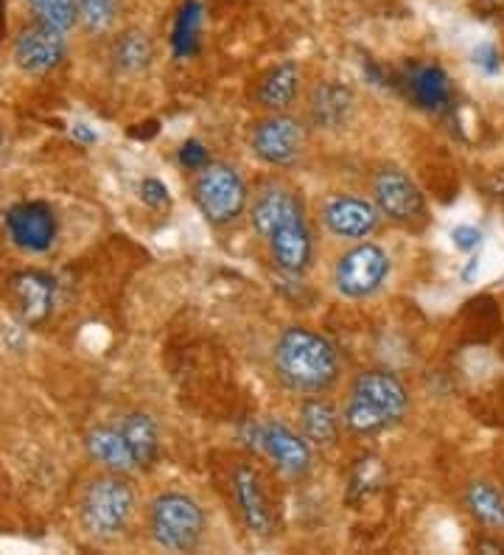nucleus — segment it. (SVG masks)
Listing matches in <instances>:
<instances>
[{
    "label": "nucleus",
    "instance_id": "obj_11",
    "mask_svg": "<svg viewBox=\"0 0 504 555\" xmlns=\"http://www.w3.org/2000/svg\"><path fill=\"white\" fill-rule=\"evenodd\" d=\"M253 228L258 236L267 242L283 228L306 222V210H302L300 194L283 183H267L253 199Z\"/></svg>",
    "mask_w": 504,
    "mask_h": 555
},
{
    "label": "nucleus",
    "instance_id": "obj_22",
    "mask_svg": "<svg viewBox=\"0 0 504 555\" xmlns=\"http://www.w3.org/2000/svg\"><path fill=\"white\" fill-rule=\"evenodd\" d=\"M118 429H121V435L127 438L138 468L155 466L157 454H160V433H157L155 421L148 418L146 413H129L124 415Z\"/></svg>",
    "mask_w": 504,
    "mask_h": 555
},
{
    "label": "nucleus",
    "instance_id": "obj_23",
    "mask_svg": "<svg viewBox=\"0 0 504 555\" xmlns=\"http://www.w3.org/2000/svg\"><path fill=\"white\" fill-rule=\"evenodd\" d=\"M155 60V46L141 28H127L113 42V62L121 74H141Z\"/></svg>",
    "mask_w": 504,
    "mask_h": 555
},
{
    "label": "nucleus",
    "instance_id": "obj_13",
    "mask_svg": "<svg viewBox=\"0 0 504 555\" xmlns=\"http://www.w3.org/2000/svg\"><path fill=\"white\" fill-rule=\"evenodd\" d=\"M376 203L364 197H350V194H336L323 205V222L334 236L350 238V242H364L370 233L378 228Z\"/></svg>",
    "mask_w": 504,
    "mask_h": 555
},
{
    "label": "nucleus",
    "instance_id": "obj_6",
    "mask_svg": "<svg viewBox=\"0 0 504 555\" xmlns=\"http://www.w3.org/2000/svg\"><path fill=\"white\" fill-rule=\"evenodd\" d=\"M253 438H256L258 452L267 454L275 463L281 475L289 480H306L311 472V443L295 429H289L281 421H261L253 424Z\"/></svg>",
    "mask_w": 504,
    "mask_h": 555
},
{
    "label": "nucleus",
    "instance_id": "obj_21",
    "mask_svg": "<svg viewBox=\"0 0 504 555\" xmlns=\"http://www.w3.org/2000/svg\"><path fill=\"white\" fill-rule=\"evenodd\" d=\"M406 90H410L412 102L417 107L429 109V113H440L451 104V81L440 65H417V68H412L410 79H406Z\"/></svg>",
    "mask_w": 504,
    "mask_h": 555
},
{
    "label": "nucleus",
    "instance_id": "obj_16",
    "mask_svg": "<svg viewBox=\"0 0 504 555\" xmlns=\"http://www.w3.org/2000/svg\"><path fill=\"white\" fill-rule=\"evenodd\" d=\"M357 109V95L348 85L323 81L309 95V121L316 129H343Z\"/></svg>",
    "mask_w": 504,
    "mask_h": 555
},
{
    "label": "nucleus",
    "instance_id": "obj_27",
    "mask_svg": "<svg viewBox=\"0 0 504 555\" xmlns=\"http://www.w3.org/2000/svg\"><path fill=\"white\" fill-rule=\"evenodd\" d=\"M121 12V0H76V23L88 35H104Z\"/></svg>",
    "mask_w": 504,
    "mask_h": 555
},
{
    "label": "nucleus",
    "instance_id": "obj_34",
    "mask_svg": "<svg viewBox=\"0 0 504 555\" xmlns=\"http://www.w3.org/2000/svg\"><path fill=\"white\" fill-rule=\"evenodd\" d=\"M3 23H7V7H3V0H0V35H3Z\"/></svg>",
    "mask_w": 504,
    "mask_h": 555
},
{
    "label": "nucleus",
    "instance_id": "obj_3",
    "mask_svg": "<svg viewBox=\"0 0 504 555\" xmlns=\"http://www.w3.org/2000/svg\"><path fill=\"white\" fill-rule=\"evenodd\" d=\"M148 533L166 553H194L205 535L199 502L180 491H166L148 505Z\"/></svg>",
    "mask_w": 504,
    "mask_h": 555
},
{
    "label": "nucleus",
    "instance_id": "obj_25",
    "mask_svg": "<svg viewBox=\"0 0 504 555\" xmlns=\"http://www.w3.org/2000/svg\"><path fill=\"white\" fill-rule=\"evenodd\" d=\"M465 505L470 516L493 530H504V496L488 482H474L465 491Z\"/></svg>",
    "mask_w": 504,
    "mask_h": 555
},
{
    "label": "nucleus",
    "instance_id": "obj_24",
    "mask_svg": "<svg viewBox=\"0 0 504 555\" xmlns=\"http://www.w3.org/2000/svg\"><path fill=\"white\" fill-rule=\"evenodd\" d=\"M202 23H205V9L199 0H185L177 12L175 28H171V48L180 60H189L199 51Z\"/></svg>",
    "mask_w": 504,
    "mask_h": 555
},
{
    "label": "nucleus",
    "instance_id": "obj_18",
    "mask_svg": "<svg viewBox=\"0 0 504 555\" xmlns=\"http://www.w3.org/2000/svg\"><path fill=\"white\" fill-rule=\"evenodd\" d=\"M85 449H88L90 461H95L99 466L107 468V472H118V475H132V472H138L132 449H129L127 438H124L118 427L99 424V427L88 429V435H85Z\"/></svg>",
    "mask_w": 504,
    "mask_h": 555
},
{
    "label": "nucleus",
    "instance_id": "obj_30",
    "mask_svg": "<svg viewBox=\"0 0 504 555\" xmlns=\"http://www.w3.org/2000/svg\"><path fill=\"white\" fill-rule=\"evenodd\" d=\"M208 163H210V155H208V150H205V143L185 141L180 146V166H185L189 171L205 169Z\"/></svg>",
    "mask_w": 504,
    "mask_h": 555
},
{
    "label": "nucleus",
    "instance_id": "obj_14",
    "mask_svg": "<svg viewBox=\"0 0 504 555\" xmlns=\"http://www.w3.org/2000/svg\"><path fill=\"white\" fill-rule=\"evenodd\" d=\"M350 396H357V399L382 410L392 424H398L406 415V406H410V393H406L403 382L398 379L396 373L382 371V367L357 373V379L350 385Z\"/></svg>",
    "mask_w": 504,
    "mask_h": 555
},
{
    "label": "nucleus",
    "instance_id": "obj_1",
    "mask_svg": "<svg viewBox=\"0 0 504 555\" xmlns=\"http://www.w3.org/2000/svg\"><path fill=\"white\" fill-rule=\"evenodd\" d=\"M277 379L297 393H325L339 379V353L334 343L306 325H289L272 351Z\"/></svg>",
    "mask_w": 504,
    "mask_h": 555
},
{
    "label": "nucleus",
    "instance_id": "obj_32",
    "mask_svg": "<svg viewBox=\"0 0 504 555\" xmlns=\"http://www.w3.org/2000/svg\"><path fill=\"white\" fill-rule=\"evenodd\" d=\"M451 242H454L457 250L470 253V250H477L479 244H482V233H479L477 228H470V224H460V228L451 231Z\"/></svg>",
    "mask_w": 504,
    "mask_h": 555
},
{
    "label": "nucleus",
    "instance_id": "obj_10",
    "mask_svg": "<svg viewBox=\"0 0 504 555\" xmlns=\"http://www.w3.org/2000/svg\"><path fill=\"white\" fill-rule=\"evenodd\" d=\"M65 31L48 26V23H28L21 28V35L14 37V62L26 74H51L65 62Z\"/></svg>",
    "mask_w": 504,
    "mask_h": 555
},
{
    "label": "nucleus",
    "instance_id": "obj_28",
    "mask_svg": "<svg viewBox=\"0 0 504 555\" xmlns=\"http://www.w3.org/2000/svg\"><path fill=\"white\" fill-rule=\"evenodd\" d=\"M34 12V21L48 23V26L70 31L76 26V0H26Z\"/></svg>",
    "mask_w": 504,
    "mask_h": 555
},
{
    "label": "nucleus",
    "instance_id": "obj_9",
    "mask_svg": "<svg viewBox=\"0 0 504 555\" xmlns=\"http://www.w3.org/2000/svg\"><path fill=\"white\" fill-rule=\"evenodd\" d=\"M373 203L378 214L398 224H415L424 219V194L401 169H382L373 177Z\"/></svg>",
    "mask_w": 504,
    "mask_h": 555
},
{
    "label": "nucleus",
    "instance_id": "obj_7",
    "mask_svg": "<svg viewBox=\"0 0 504 555\" xmlns=\"http://www.w3.org/2000/svg\"><path fill=\"white\" fill-rule=\"evenodd\" d=\"M7 236L9 242L23 253L42 256L54 247L60 236V222H56L54 208L40 199H26L7 210Z\"/></svg>",
    "mask_w": 504,
    "mask_h": 555
},
{
    "label": "nucleus",
    "instance_id": "obj_5",
    "mask_svg": "<svg viewBox=\"0 0 504 555\" xmlns=\"http://www.w3.org/2000/svg\"><path fill=\"white\" fill-rule=\"evenodd\" d=\"M390 278V256L378 244L359 242L339 256L334 267V284L339 295L350 300H362L376 295Z\"/></svg>",
    "mask_w": 504,
    "mask_h": 555
},
{
    "label": "nucleus",
    "instance_id": "obj_19",
    "mask_svg": "<svg viewBox=\"0 0 504 555\" xmlns=\"http://www.w3.org/2000/svg\"><path fill=\"white\" fill-rule=\"evenodd\" d=\"M297 90H300V70L292 62H281L258 81L256 99L269 113H286L295 104Z\"/></svg>",
    "mask_w": 504,
    "mask_h": 555
},
{
    "label": "nucleus",
    "instance_id": "obj_33",
    "mask_svg": "<svg viewBox=\"0 0 504 555\" xmlns=\"http://www.w3.org/2000/svg\"><path fill=\"white\" fill-rule=\"evenodd\" d=\"M70 135H74L76 141L88 143V146H90V143L99 141V135H95V132L88 127V124H74V129H70Z\"/></svg>",
    "mask_w": 504,
    "mask_h": 555
},
{
    "label": "nucleus",
    "instance_id": "obj_26",
    "mask_svg": "<svg viewBox=\"0 0 504 555\" xmlns=\"http://www.w3.org/2000/svg\"><path fill=\"white\" fill-rule=\"evenodd\" d=\"M343 424L350 429V433H357V435H378L384 433V429L396 427V424L382 413V410H376V406L367 404V401L357 399V396H348V401H345Z\"/></svg>",
    "mask_w": 504,
    "mask_h": 555
},
{
    "label": "nucleus",
    "instance_id": "obj_35",
    "mask_svg": "<svg viewBox=\"0 0 504 555\" xmlns=\"http://www.w3.org/2000/svg\"><path fill=\"white\" fill-rule=\"evenodd\" d=\"M0 143H3V132H0Z\"/></svg>",
    "mask_w": 504,
    "mask_h": 555
},
{
    "label": "nucleus",
    "instance_id": "obj_4",
    "mask_svg": "<svg viewBox=\"0 0 504 555\" xmlns=\"http://www.w3.org/2000/svg\"><path fill=\"white\" fill-rule=\"evenodd\" d=\"M191 194L202 217L216 228L233 224L247 208V185L228 163H208L205 169L196 171Z\"/></svg>",
    "mask_w": 504,
    "mask_h": 555
},
{
    "label": "nucleus",
    "instance_id": "obj_20",
    "mask_svg": "<svg viewBox=\"0 0 504 555\" xmlns=\"http://www.w3.org/2000/svg\"><path fill=\"white\" fill-rule=\"evenodd\" d=\"M339 427H343V418H339V413H336V406L331 401L314 396V399H306L300 404L302 438L309 440L311 447H334L336 438H339Z\"/></svg>",
    "mask_w": 504,
    "mask_h": 555
},
{
    "label": "nucleus",
    "instance_id": "obj_2",
    "mask_svg": "<svg viewBox=\"0 0 504 555\" xmlns=\"http://www.w3.org/2000/svg\"><path fill=\"white\" fill-rule=\"evenodd\" d=\"M134 514V488L129 486L127 475L107 472L85 486L79 502V519L85 530L99 539H113L124 533Z\"/></svg>",
    "mask_w": 504,
    "mask_h": 555
},
{
    "label": "nucleus",
    "instance_id": "obj_31",
    "mask_svg": "<svg viewBox=\"0 0 504 555\" xmlns=\"http://www.w3.org/2000/svg\"><path fill=\"white\" fill-rule=\"evenodd\" d=\"M474 65L482 68L484 74H499L502 70V60H499V51L491 42H482V46L474 48Z\"/></svg>",
    "mask_w": 504,
    "mask_h": 555
},
{
    "label": "nucleus",
    "instance_id": "obj_17",
    "mask_svg": "<svg viewBox=\"0 0 504 555\" xmlns=\"http://www.w3.org/2000/svg\"><path fill=\"white\" fill-rule=\"evenodd\" d=\"M269 256L275 261V267L286 275H302L311 267L314 258V238H311L309 222L292 224L283 228L275 236L267 238Z\"/></svg>",
    "mask_w": 504,
    "mask_h": 555
},
{
    "label": "nucleus",
    "instance_id": "obj_15",
    "mask_svg": "<svg viewBox=\"0 0 504 555\" xmlns=\"http://www.w3.org/2000/svg\"><path fill=\"white\" fill-rule=\"evenodd\" d=\"M230 482H233L235 505H238V514H242L247 530L253 535L267 539L272 533V508H269L267 491H263V482L258 477V472L249 463H238L233 468Z\"/></svg>",
    "mask_w": 504,
    "mask_h": 555
},
{
    "label": "nucleus",
    "instance_id": "obj_12",
    "mask_svg": "<svg viewBox=\"0 0 504 555\" xmlns=\"http://www.w3.org/2000/svg\"><path fill=\"white\" fill-rule=\"evenodd\" d=\"M9 298L23 325H42L56 304V281L48 272L23 270L9 281Z\"/></svg>",
    "mask_w": 504,
    "mask_h": 555
},
{
    "label": "nucleus",
    "instance_id": "obj_8",
    "mask_svg": "<svg viewBox=\"0 0 504 555\" xmlns=\"http://www.w3.org/2000/svg\"><path fill=\"white\" fill-rule=\"evenodd\" d=\"M253 152L269 166H292L306 146V127L295 116L269 113L249 132Z\"/></svg>",
    "mask_w": 504,
    "mask_h": 555
},
{
    "label": "nucleus",
    "instance_id": "obj_29",
    "mask_svg": "<svg viewBox=\"0 0 504 555\" xmlns=\"http://www.w3.org/2000/svg\"><path fill=\"white\" fill-rule=\"evenodd\" d=\"M141 203L148 205L152 210H168L171 208V194H168V185L157 177H146L141 180Z\"/></svg>",
    "mask_w": 504,
    "mask_h": 555
}]
</instances>
